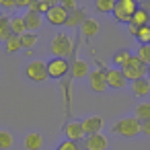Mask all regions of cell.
Here are the masks:
<instances>
[{
	"label": "cell",
	"mask_w": 150,
	"mask_h": 150,
	"mask_svg": "<svg viewBox=\"0 0 150 150\" xmlns=\"http://www.w3.org/2000/svg\"><path fill=\"white\" fill-rule=\"evenodd\" d=\"M105 72H107V84H109V88H123L125 86L127 78L123 76L121 68L119 70L117 68H105Z\"/></svg>",
	"instance_id": "9"
},
{
	"label": "cell",
	"mask_w": 150,
	"mask_h": 150,
	"mask_svg": "<svg viewBox=\"0 0 150 150\" xmlns=\"http://www.w3.org/2000/svg\"><path fill=\"white\" fill-rule=\"evenodd\" d=\"M132 23L134 25H138V27H146V25H150V13L148 11H144L142 6L136 11V15H134V19H132Z\"/></svg>",
	"instance_id": "19"
},
{
	"label": "cell",
	"mask_w": 150,
	"mask_h": 150,
	"mask_svg": "<svg viewBox=\"0 0 150 150\" xmlns=\"http://www.w3.org/2000/svg\"><path fill=\"white\" fill-rule=\"evenodd\" d=\"M136 56H138V58H140L146 66H150V43H148V45H140Z\"/></svg>",
	"instance_id": "30"
},
{
	"label": "cell",
	"mask_w": 150,
	"mask_h": 150,
	"mask_svg": "<svg viewBox=\"0 0 150 150\" xmlns=\"http://www.w3.org/2000/svg\"><path fill=\"white\" fill-rule=\"evenodd\" d=\"M88 86L95 93H105L109 88V84H107V72L105 70H93L88 74Z\"/></svg>",
	"instance_id": "7"
},
{
	"label": "cell",
	"mask_w": 150,
	"mask_h": 150,
	"mask_svg": "<svg viewBox=\"0 0 150 150\" xmlns=\"http://www.w3.org/2000/svg\"><path fill=\"white\" fill-rule=\"evenodd\" d=\"M138 8L140 6L136 4V0H117V4L113 8V17H115L117 23H127L129 25Z\"/></svg>",
	"instance_id": "2"
},
{
	"label": "cell",
	"mask_w": 150,
	"mask_h": 150,
	"mask_svg": "<svg viewBox=\"0 0 150 150\" xmlns=\"http://www.w3.org/2000/svg\"><path fill=\"white\" fill-rule=\"evenodd\" d=\"M4 47L8 54H15L19 50H23V41H21V35H11L6 41H4Z\"/></svg>",
	"instance_id": "20"
},
{
	"label": "cell",
	"mask_w": 150,
	"mask_h": 150,
	"mask_svg": "<svg viewBox=\"0 0 150 150\" xmlns=\"http://www.w3.org/2000/svg\"><path fill=\"white\" fill-rule=\"evenodd\" d=\"M142 136H150V121H142Z\"/></svg>",
	"instance_id": "34"
},
{
	"label": "cell",
	"mask_w": 150,
	"mask_h": 150,
	"mask_svg": "<svg viewBox=\"0 0 150 150\" xmlns=\"http://www.w3.org/2000/svg\"><path fill=\"white\" fill-rule=\"evenodd\" d=\"M103 125H105V119H103V117H99V115H91V117L82 119V129H84V134H86V136L101 134Z\"/></svg>",
	"instance_id": "10"
},
{
	"label": "cell",
	"mask_w": 150,
	"mask_h": 150,
	"mask_svg": "<svg viewBox=\"0 0 150 150\" xmlns=\"http://www.w3.org/2000/svg\"><path fill=\"white\" fill-rule=\"evenodd\" d=\"M121 72H123V76L127 78V80H140V78H146L148 76V66L138 58V56H132L129 58V62L121 68Z\"/></svg>",
	"instance_id": "3"
},
{
	"label": "cell",
	"mask_w": 150,
	"mask_h": 150,
	"mask_svg": "<svg viewBox=\"0 0 150 150\" xmlns=\"http://www.w3.org/2000/svg\"><path fill=\"white\" fill-rule=\"evenodd\" d=\"M13 142H15V138H13L11 132L0 129V150H8V148L13 146Z\"/></svg>",
	"instance_id": "27"
},
{
	"label": "cell",
	"mask_w": 150,
	"mask_h": 150,
	"mask_svg": "<svg viewBox=\"0 0 150 150\" xmlns=\"http://www.w3.org/2000/svg\"><path fill=\"white\" fill-rule=\"evenodd\" d=\"M146 78H148V82H150V66H148V76H146Z\"/></svg>",
	"instance_id": "38"
},
{
	"label": "cell",
	"mask_w": 150,
	"mask_h": 150,
	"mask_svg": "<svg viewBox=\"0 0 150 150\" xmlns=\"http://www.w3.org/2000/svg\"><path fill=\"white\" fill-rule=\"evenodd\" d=\"M142 8H144V11H148V13H150V2H146V4H144V6H142Z\"/></svg>",
	"instance_id": "37"
},
{
	"label": "cell",
	"mask_w": 150,
	"mask_h": 150,
	"mask_svg": "<svg viewBox=\"0 0 150 150\" xmlns=\"http://www.w3.org/2000/svg\"><path fill=\"white\" fill-rule=\"evenodd\" d=\"M72 52V39L64 33H58L52 39V54H56V58H64Z\"/></svg>",
	"instance_id": "5"
},
{
	"label": "cell",
	"mask_w": 150,
	"mask_h": 150,
	"mask_svg": "<svg viewBox=\"0 0 150 150\" xmlns=\"http://www.w3.org/2000/svg\"><path fill=\"white\" fill-rule=\"evenodd\" d=\"M111 132L117 134V136H123V138H134V136L142 134V121L136 115L134 117H123V119H119L117 123L111 125Z\"/></svg>",
	"instance_id": "1"
},
{
	"label": "cell",
	"mask_w": 150,
	"mask_h": 150,
	"mask_svg": "<svg viewBox=\"0 0 150 150\" xmlns=\"http://www.w3.org/2000/svg\"><path fill=\"white\" fill-rule=\"evenodd\" d=\"M60 6L62 8H66L68 13H72V11H76L78 6H76V0H60Z\"/></svg>",
	"instance_id": "32"
},
{
	"label": "cell",
	"mask_w": 150,
	"mask_h": 150,
	"mask_svg": "<svg viewBox=\"0 0 150 150\" xmlns=\"http://www.w3.org/2000/svg\"><path fill=\"white\" fill-rule=\"evenodd\" d=\"M80 29H82V35H84V37H95L101 27H99V23H97L95 19H86V21L80 25Z\"/></svg>",
	"instance_id": "17"
},
{
	"label": "cell",
	"mask_w": 150,
	"mask_h": 150,
	"mask_svg": "<svg viewBox=\"0 0 150 150\" xmlns=\"http://www.w3.org/2000/svg\"><path fill=\"white\" fill-rule=\"evenodd\" d=\"M25 74H27V78H29V80H33V82H43L45 78H50V72H47V62L35 60V62L27 64Z\"/></svg>",
	"instance_id": "4"
},
{
	"label": "cell",
	"mask_w": 150,
	"mask_h": 150,
	"mask_svg": "<svg viewBox=\"0 0 150 150\" xmlns=\"http://www.w3.org/2000/svg\"><path fill=\"white\" fill-rule=\"evenodd\" d=\"M136 117L140 121H150V103H140L136 107Z\"/></svg>",
	"instance_id": "24"
},
{
	"label": "cell",
	"mask_w": 150,
	"mask_h": 150,
	"mask_svg": "<svg viewBox=\"0 0 150 150\" xmlns=\"http://www.w3.org/2000/svg\"><path fill=\"white\" fill-rule=\"evenodd\" d=\"M47 72L50 78H64L70 72V64L66 62V58H52L47 62Z\"/></svg>",
	"instance_id": "6"
},
{
	"label": "cell",
	"mask_w": 150,
	"mask_h": 150,
	"mask_svg": "<svg viewBox=\"0 0 150 150\" xmlns=\"http://www.w3.org/2000/svg\"><path fill=\"white\" fill-rule=\"evenodd\" d=\"M23 146H25L27 150H41V148H43V136L37 134V132H31V134L25 136Z\"/></svg>",
	"instance_id": "13"
},
{
	"label": "cell",
	"mask_w": 150,
	"mask_h": 150,
	"mask_svg": "<svg viewBox=\"0 0 150 150\" xmlns=\"http://www.w3.org/2000/svg\"><path fill=\"white\" fill-rule=\"evenodd\" d=\"M23 21H25L27 31H35V29L41 25V15H39V13H33V11H27L25 17H23Z\"/></svg>",
	"instance_id": "15"
},
{
	"label": "cell",
	"mask_w": 150,
	"mask_h": 150,
	"mask_svg": "<svg viewBox=\"0 0 150 150\" xmlns=\"http://www.w3.org/2000/svg\"><path fill=\"white\" fill-rule=\"evenodd\" d=\"M31 2H33V0H17V6H27V8H29Z\"/></svg>",
	"instance_id": "35"
},
{
	"label": "cell",
	"mask_w": 150,
	"mask_h": 150,
	"mask_svg": "<svg viewBox=\"0 0 150 150\" xmlns=\"http://www.w3.org/2000/svg\"><path fill=\"white\" fill-rule=\"evenodd\" d=\"M107 146H109V140H107V136L103 132L86 136V140H84V148L86 150H107Z\"/></svg>",
	"instance_id": "11"
},
{
	"label": "cell",
	"mask_w": 150,
	"mask_h": 150,
	"mask_svg": "<svg viewBox=\"0 0 150 150\" xmlns=\"http://www.w3.org/2000/svg\"><path fill=\"white\" fill-rule=\"evenodd\" d=\"M45 4H50V6H58L60 4V0H43Z\"/></svg>",
	"instance_id": "36"
},
{
	"label": "cell",
	"mask_w": 150,
	"mask_h": 150,
	"mask_svg": "<svg viewBox=\"0 0 150 150\" xmlns=\"http://www.w3.org/2000/svg\"><path fill=\"white\" fill-rule=\"evenodd\" d=\"M68 15H70V13L58 4V6H52V8H50V13H47V21H50L52 25H66Z\"/></svg>",
	"instance_id": "12"
},
{
	"label": "cell",
	"mask_w": 150,
	"mask_h": 150,
	"mask_svg": "<svg viewBox=\"0 0 150 150\" xmlns=\"http://www.w3.org/2000/svg\"><path fill=\"white\" fill-rule=\"evenodd\" d=\"M142 2H146V0H142Z\"/></svg>",
	"instance_id": "39"
},
{
	"label": "cell",
	"mask_w": 150,
	"mask_h": 150,
	"mask_svg": "<svg viewBox=\"0 0 150 150\" xmlns=\"http://www.w3.org/2000/svg\"><path fill=\"white\" fill-rule=\"evenodd\" d=\"M11 29H13L15 35H25V33H27V27H25L23 17H13V19H11Z\"/></svg>",
	"instance_id": "22"
},
{
	"label": "cell",
	"mask_w": 150,
	"mask_h": 150,
	"mask_svg": "<svg viewBox=\"0 0 150 150\" xmlns=\"http://www.w3.org/2000/svg\"><path fill=\"white\" fill-rule=\"evenodd\" d=\"M50 4H45L43 0H33V2L29 4V11H33V13H39V15H47L50 13Z\"/></svg>",
	"instance_id": "26"
},
{
	"label": "cell",
	"mask_w": 150,
	"mask_h": 150,
	"mask_svg": "<svg viewBox=\"0 0 150 150\" xmlns=\"http://www.w3.org/2000/svg\"><path fill=\"white\" fill-rule=\"evenodd\" d=\"M132 91H134L136 97H146V95H150V82H148V78L134 80V82H132Z\"/></svg>",
	"instance_id": "16"
},
{
	"label": "cell",
	"mask_w": 150,
	"mask_h": 150,
	"mask_svg": "<svg viewBox=\"0 0 150 150\" xmlns=\"http://www.w3.org/2000/svg\"><path fill=\"white\" fill-rule=\"evenodd\" d=\"M70 74H72V78H84V76H88L91 74L88 72V64L84 60H74L70 64Z\"/></svg>",
	"instance_id": "14"
},
{
	"label": "cell",
	"mask_w": 150,
	"mask_h": 150,
	"mask_svg": "<svg viewBox=\"0 0 150 150\" xmlns=\"http://www.w3.org/2000/svg\"><path fill=\"white\" fill-rule=\"evenodd\" d=\"M0 4H2L4 8H15L17 6V0H0Z\"/></svg>",
	"instance_id": "33"
},
{
	"label": "cell",
	"mask_w": 150,
	"mask_h": 150,
	"mask_svg": "<svg viewBox=\"0 0 150 150\" xmlns=\"http://www.w3.org/2000/svg\"><path fill=\"white\" fill-rule=\"evenodd\" d=\"M11 35H15L13 29H11V19L8 17H0V39L6 41Z\"/></svg>",
	"instance_id": "21"
},
{
	"label": "cell",
	"mask_w": 150,
	"mask_h": 150,
	"mask_svg": "<svg viewBox=\"0 0 150 150\" xmlns=\"http://www.w3.org/2000/svg\"><path fill=\"white\" fill-rule=\"evenodd\" d=\"M84 21H86V17H84V11L76 8V11H72V13L68 15V21H66V25H68V27H80Z\"/></svg>",
	"instance_id": "18"
},
{
	"label": "cell",
	"mask_w": 150,
	"mask_h": 150,
	"mask_svg": "<svg viewBox=\"0 0 150 150\" xmlns=\"http://www.w3.org/2000/svg\"><path fill=\"white\" fill-rule=\"evenodd\" d=\"M21 41H23V47H25V50H31V47L37 43V35L31 33V31H27L25 35H21Z\"/></svg>",
	"instance_id": "28"
},
{
	"label": "cell",
	"mask_w": 150,
	"mask_h": 150,
	"mask_svg": "<svg viewBox=\"0 0 150 150\" xmlns=\"http://www.w3.org/2000/svg\"><path fill=\"white\" fill-rule=\"evenodd\" d=\"M138 41H140V45H148L150 43V25H146V27H140V31H138Z\"/></svg>",
	"instance_id": "29"
},
{
	"label": "cell",
	"mask_w": 150,
	"mask_h": 150,
	"mask_svg": "<svg viewBox=\"0 0 150 150\" xmlns=\"http://www.w3.org/2000/svg\"><path fill=\"white\" fill-rule=\"evenodd\" d=\"M129 58H132V54H129V52H125V50H121V52L113 54V62H115V66H117V68H123V66L129 62Z\"/></svg>",
	"instance_id": "25"
},
{
	"label": "cell",
	"mask_w": 150,
	"mask_h": 150,
	"mask_svg": "<svg viewBox=\"0 0 150 150\" xmlns=\"http://www.w3.org/2000/svg\"><path fill=\"white\" fill-rule=\"evenodd\" d=\"M56 150H80V146H78V142H72V140H64Z\"/></svg>",
	"instance_id": "31"
},
{
	"label": "cell",
	"mask_w": 150,
	"mask_h": 150,
	"mask_svg": "<svg viewBox=\"0 0 150 150\" xmlns=\"http://www.w3.org/2000/svg\"><path fill=\"white\" fill-rule=\"evenodd\" d=\"M117 0H95V8L99 13H113Z\"/></svg>",
	"instance_id": "23"
},
{
	"label": "cell",
	"mask_w": 150,
	"mask_h": 150,
	"mask_svg": "<svg viewBox=\"0 0 150 150\" xmlns=\"http://www.w3.org/2000/svg\"><path fill=\"white\" fill-rule=\"evenodd\" d=\"M64 136L66 140H72V142H78V140H84V129H82V121H68L64 125Z\"/></svg>",
	"instance_id": "8"
}]
</instances>
